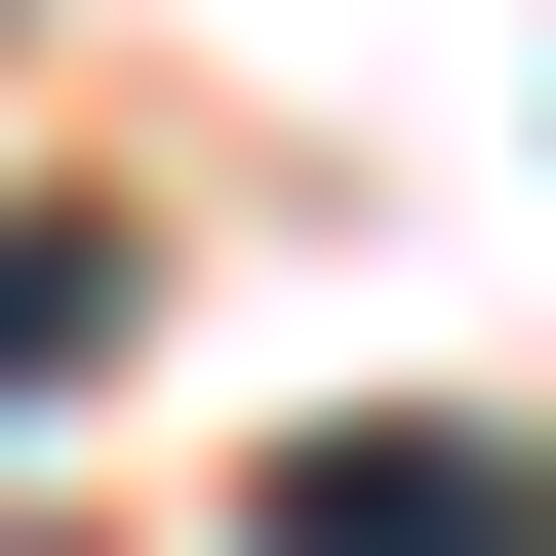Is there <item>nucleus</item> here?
I'll use <instances>...</instances> for the list:
<instances>
[{
  "instance_id": "f257e3e1",
  "label": "nucleus",
  "mask_w": 556,
  "mask_h": 556,
  "mask_svg": "<svg viewBox=\"0 0 556 556\" xmlns=\"http://www.w3.org/2000/svg\"><path fill=\"white\" fill-rule=\"evenodd\" d=\"M278 556H556V477H517V438H318Z\"/></svg>"
},
{
  "instance_id": "f03ea898",
  "label": "nucleus",
  "mask_w": 556,
  "mask_h": 556,
  "mask_svg": "<svg viewBox=\"0 0 556 556\" xmlns=\"http://www.w3.org/2000/svg\"><path fill=\"white\" fill-rule=\"evenodd\" d=\"M119 358V239H80V199H0V397H80Z\"/></svg>"
}]
</instances>
